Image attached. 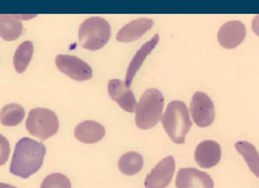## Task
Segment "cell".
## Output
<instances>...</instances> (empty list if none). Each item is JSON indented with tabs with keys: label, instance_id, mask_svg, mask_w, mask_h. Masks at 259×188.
<instances>
[{
	"label": "cell",
	"instance_id": "1",
	"mask_svg": "<svg viewBox=\"0 0 259 188\" xmlns=\"http://www.w3.org/2000/svg\"><path fill=\"white\" fill-rule=\"evenodd\" d=\"M45 157L46 147L42 143L29 138H22L15 144L10 173L20 178H29L43 166Z\"/></svg>",
	"mask_w": 259,
	"mask_h": 188
},
{
	"label": "cell",
	"instance_id": "2",
	"mask_svg": "<svg viewBox=\"0 0 259 188\" xmlns=\"http://www.w3.org/2000/svg\"><path fill=\"white\" fill-rule=\"evenodd\" d=\"M162 125L174 143L184 144L191 129V118L184 101H171L161 119Z\"/></svg>",
	"mask_w": 259,
	"mask_h": 188
},
{
	"label": "cell",
	"instance_id": "3",
	"mask_svg": "<svg viewBox=\"0 0 259 188\" xmlns=\"http://www.w3.org/2000/svg\"><path fill=\"white\" fill-rule=\"evenodd\" d=\"M164 98L157 88H148L137 104L136 124L142 130H148L161 121Z\"/></svg>",
	"mask_w": 259,
	"mask_h": 188
},
{
	"label": "cell",
	"instance_id": "4",
	"mask_svg": "<svg viewBox=\"0 0 259 188\" xmlns=\"http://www.w3.org/2000/svg\"><path fill=\"white\" fill-rule=\"evenodd\" d=\"M111 35V28L108 20L100 17H90L83 20L78 29L80 44L85 50H101L109 42Z\"/></svg>",
	"mask_w": 259,
	"mask_h": 188
},
{
	"label": "cell",
	"instance_id": "5",
	"mask_svg": "<svg viewBox=\"0 0 259 188\" xmlns=\"http://www.w3.org/2000/svg\"><path fill=\"white\" fill-rule=\"evenodd\" d=\"M25 128L30 135L35 136L39 140H46L57 133L60 121L57 115L50 109L35 108L28 114Z\"/></svg>",
	"mask_w": 259,
	"mask_h": 188
},
{
	"label": "cell",
	"instance_id": "6",
	"mask_svg": "<svg viewBox=\"0 0 259 188\" xmlns=\"http://www.w3.org/2000/svg\"><path fill=\"white\" fill-rule=\"evenodd\" d=\"M190 111L194 123L200 128H207L215 120V106L211 99L205 92L197 91L192 96Z\"/></svg>",
	"mask_w": 259,
	"mask_h": 188
},
{
	"label": "cell",
	"instance_id": "7",
	"mask_svg": "<svg viewBox=\"0 0 259 188\" xmlns=\"http://www.w3.org/2000/svg\"><path fill=\"white\" fill-rule=\"evenodd\" d=\"M56 66L66 76L76 81H88L93 77V68L90 65L76 56L58 55L56 57Z\"/></svg>",
	"mask_w": 259,
	"mask_h": 188
},
{
	"label": "cell",
	"instance_id": "8",
	"mask_svg": "<svg viewBox=\"0 0 259 188\" xmlns=\"http://www.w3.org/2000/svg\"><path fill=\"white\" fill-rule=\"evenodd\" d=\"M176 171V162L172 156L162 159L144 179L146 188H166L171 183L172 177Z\"/></svg>",
	"mask_w": 259,
	"mask_h": 188
},
{
	"label": "cell",
	"instance_id": "9",
	"mask_svg": "<svg viewBox=\"0 0 259 188\" xmlns=\"http://www.w3.org/2000/svg\"><path fill=\"white\" fill-rule=\"evenodd\" d=\"M245 34H247V30H245L244 23L240 20H230L223 24L218 32V42L222 47L233 50L242 44L243 40L245 39Z\"/></svg>",
	"mask_w": 259,
	"mask_h": 188
},
{
	"label": "cell",
	"instance_id": "10",
	"mask_svg": "<svg viewBox=\"0 0 259 188\" xmlns=\"http://www.w3.org/2000/svg\"><path fill=\"white\" fill-rule=\"evenodd\" d=\"M108 92L111 100L115 101L126 113H136L137 100L133 91L125 87L123 81L113 78L108 83Z\"/></svg>",
	"mask_w": 259,
	"mask_h": 188
},
{
	"label": "cell",
	"instance_id": "11",
	"mask_svg": "<svg viewBox=\"0 0 259 188\" xmlns=\"http://www.w3.org/2000/svg\"><path fill=\"white\" fill-rule=\"evenodd\" d=\"M177 188H214V181L196 168H181L176 176Z\"/></svg>",
	"mask_w": 259,
	"mask_h": 188
},
{
	"label": "cell",
	"instance_id": "12",
	"mask_svg": "<svg viewBox=\"0 0 259 188\" xmlns=\"http://www.w3.org/2000/svg\"><path fill=\"white\" fill-rule=\"evenodd\" d=\"M222 159V148L214 140H204L196 147L195 161L201 168L209 169L217 166Z\"/></svg>",
	"mask_w": 259,
	"mask_h": 188
},
{
	"label": "cell",
	"instance_id": "13",
	"mask_svg": "<svg viewBox=\"0 0 259 188\" xmlns=\"http://www.w3.org/2000/svg\"><path fill=\"white\" fill-rule=\"evenodd\" d=\"M153 19H148V18H139V19L132 20L131 23L125 24L119 30L116 34V39L124 43L133 42V40L143 37L153 27Z\"/></svg>",
	"mask_w": 259,
	"mask_h": 188
},
{
	"label": "cell",
	"instance_id": "14",
	"mask_svg": "<svg viewBox=\"0 0 259 188\" xmlns=\"http://www.w3.org/2000/svg\"><path fill=\"white\" fill-rule=\"evenodd\" d=\"M158 40H159V35L154 34V37L152 38L151 40H148L147 43H144V44L139 48L138 52L134 55L133 60H132L131 63H129L128 70H126L125 82H124L125 87L131 88L132 83H133V80H134V76L137 75V72H138V70L141 68V66L143 65V62H144V60L147 58V56L151 55L152 51H153L154 48H156V45L158 44Z\"/></svg>",
	"mask_w": 259,
	"mask_h": 188
},
{
	"label": "cell",
	"instance_id": "15",
	"mask_svg": "<svg viewBox=\"0 0 259 188\" xmlns=\"http://www.w3.org/2000/svg\"><path fill=\"white\" fill-rule=\"evenodd\" d=\"M75 138L85 144H95L105 136V128L94 120H85L75 128Z\"/></svg>",
	"mask_w": 259,
	"mask_h": 188
},
{
	"label": "cell",
	"instance_id": "16",
	"mask_svg": "<svg viewBox=\"0 0 259 188\" xmlns=\"http://www.w3.org/2000/svg\"><path fill=\"white\" fill-rule=\"evenodd\" d=\"M19 15L0 14V37L4 40H15L23 34Z\"/></svg>",
	"mask_w": 259,
	"mask_h": 188
},
{
	"label": "cell",
	"instance_id": "17",
	"mask_svg": "<svg viewBox=\"0 0 259 188\" xmlns=\"http://www.w3.org/2000/svg\"><path fill=\"white\" fill-rule=\"evenodd\" d=\"M144 166V159L138 152H126L120 157L118 167L120 172L126 176H134L139 173Z\"/></svg>",
	"mask_w": 259,
	"mask_h": 188
},
{
	"label": "cell",
	"instance_id": "18",
	"mask_svg": "<svg viewBox=\"0 0 259 188\" xmlns=\"http://www.w3.org/2000/svg\"><path fill=\"white\" fill-rule=\"evenodd\" d=\"M235 149L244 158V161L247 162L248 167L254 173V176L259 178V153L257 148L253 144H250L249 142L242 140L235 143Z\"/></svg>",
	"mask_w": 259,
	"mask_h": 188
},
{
	"label": "cell",
	"instance_id": "19",
	"mask_svg": "<svg viewBox=\"0 0 259 188\" xmlns=\"http://www.w3.org/2000/svg\"><path fill=\"white\" fill-rule=\"evenodd\" d=\"M25 110L19 104H8L0 110V123L4 126H17L23 121Z\"/></svg>",
	"mask_w": 259,
	"mask_h": 188
},
{
	"label": "cell",
	"instance_id": "20",
	"mask_svg": "<svg viewBox=\"0 0 259 188\" xmlns=\"http://www.w3.org/2000/svg\"><path fill=\"white\" fill-rule=\"evenodd\" d=\"M33 43L30 40H25L17 48L13 57V65L18 73H23L27 70L33 57Z\"/></svg>",
	"mask_w": 259,
	"mask_h": 188
},
{
	"label": "cell",
	"instance_id": "21",
	"mask_svg": "<svg viewBox=\"0 0 259 188\" xmlns=\"http://www.w3.org/2000/svg\"><path fill=\"white\" fill-rule=\"evenodd\" d=\"M40 188H72L71 181L62 173H52L43 179Z\"/></svg>",
	"mask_w": 259,
	"mask_h": 188
},
{
	"label": "cell",
	"instance_id": "22",
	"mask_svg": "<svg viewBox=\"0 0 259 188\" xmlns=\"http://www.w3.org/2000/svg\"><path fill=\"white\" fill-rule=\"evenodd\" d=\"M10 144L4 135L0 134V166H4L9 159Z\"/></svg>",
	"mask_w": 259,
	"mask_h": 188
},
{
	"label": "cell",
	"instance_id": "23",
	"mask_svg": "<svg viewBox=\"0 0 259 188\" xmlns=\"http://www.w3.org/2000/svg\"><path fill=\"white\" fill-rule=\"evenodd\" d=\"M252 28H253V32H254L259 37V15H255L254 19H253Z\"/></svg>",
	"mask_w": 259,
	"mask_h": 188
},
{
	"label": "cell",
	"instance_id": "24",
	"mask_svg": "<svg viewBox=\"0 0 259 188\" xmlns=\"http://www.w3.org/2000/svg\"><path fill=\"white\" fill-rule=\"evenodd\" d=\"M0 188H17V187H14V186H12V184H7V183H2V182H0Z\"/></svg>",
	"mask_w": 259,
	"mask_h": 188
}]
</instances>
